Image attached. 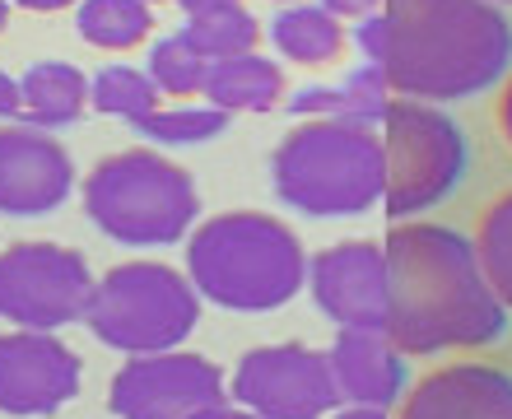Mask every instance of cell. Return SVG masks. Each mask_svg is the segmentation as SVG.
I'll use <instances>...</instances> for the list:
<instances>
[{"label": "cell", "instance_id": "cell-30", "mask_svg": "<svg viewBox=\"0 0 512 419\" xmlns=\"http://www.w3.org/2000/svg\"><path fill=\"white\" fill-rule=\"evenodd\" d=\"M331 419H387V410H378V406H345V410H336Z\"/></svg>", "mask_w": 512, "mask_h": 419}, {"label": "cell", "instance_id": "cell-26", "mask_svg": "<svg viewBox=\"0 0 512 419\" xmlns=\"http://www.w3.org/2000/svg\"><path fill=\"white\" fill-rule=\"evenodd\" d=\"M0 117H24V84H14L5 70H0Z\"/></svg>", "mask_w": 512, "mask_h": 419}, {"label": "cell", "instance_id": "cell-7", "mask_svg": "<svg viewBox=\"0 0 512 419\" xmlns=\"http://www.w3.org/2000/svg\"><path fill=\"white\" fill-rule=\"evenodd\" d=\"M382 149H387V196L382 210L396 219H415L443 205L471 168V145L443 108L419 98H391L382 112Z\"/></svg>", "mask_w": 512, "mask_h": 419}, {"label": "cell", "instance_id": "cell-2", "mask_svg": "<svg viewBox=\"0 0 512 419\" xmlns=\"http://www.w3.org/2000/svg\"><path fill=\"white\" fill-rule=\"evenodd\" d=\"M359 47L396 98L461 103L499 89L512 70V19L494 0H382Z\"/></svg>", "mask_w": 512, "mask_h": 419}, {"label": "cell", "instance_id": "cell-34", "mask_svg": "<svg viewBox=\"0 0 512 419\" xmlns=\"http://www.w3.org/2000/svg\"><path fill=\"white\" fill-rule=\"evenodd\" d=\"M275 5H298V0H275Z\"/></svg>", "mask_w": 512, "mask_h": 419}, {"label": "cell", "instance_id": "cell-17", "mask_svg": "<svg viewBox=\"0 0 512 419\" xmlns=\"http://www.w3.org/2000/svg\"><path fill=\"white\" fill-rule=\"evenodd\" d=\"M89 103V80L70 61H38L24 75V117L19 126H38V131H56L70 126Z\"/></svg>", "mask_w": 512, "mask_h": 419}, {"label": "cell", "instance_id": "cell-14", "mask_svg": "<svg viewBox=\"0 0 512 419\" xmlns=\"http://www.w3.org/2000/svg\"><path fill=\"white\" fill-rule=\"evenodd\" d=\"M396 419H512V378L489 364H447L419 378Z\"/></svg>", "mask_w": 512, "mask_h": 419}, {"label": "cell", "instance_id": "cell-16", "mask_svg": "<svg viewBox=\"0 0 512 419\" xmlns=\"http://www.w3.org/2000/svg\"><path fill=\"white\" fill-rule=\"evenodd\" d=\"M201 94L210 98V108H224V112H270L280 108L284 98V70L256 52L210 61Z\"/></svg>", "mask_w": 512, "mask_h": 419}, {"label": "cell", "instance_id": "cell-3", "mask_svg": "<svg viewBox=\"0 0 512 419\" xmlns=\"http://www.w3.org/2000/svg\"><path fill=\"white\" fill-rule=\"evenodd\" d=\"M187 275L196 294L229 312H275L308 284L298 233L261 210H229L205 219L187 243Z\"/></svg>", "mask_w": 512, "mask_h": 419}, {"label": "cell", "instance_id": "cell-1", "mask_svg": "<svg viewBox=\"0 0 512 419\" xmlns=\"http://www.w3.org/2000/svg\"><path fill=\"white\" fill-rule=\"evenodd\" d=\"M387 336L405 359L485 350L512 331V308L489 284L480 247L447 224H391Z\"/></svg>", "mask_w": 512, "mask_h": 419}, {"label": "cell", "instance_id": "cell-5", "mask_svg": "<svg viewBox=\"0 0 512 419\" xmlns=\"http://www.w3.org/2000/svg\"><path fill=\"white\" fill-rule=\"evenodd\" d=\"M84 210L112 243L163 247L196 224L201 196L187 168H177L173 159L154 149H126L84 177Z\"/></svg>", "mask_w": 512, "mask_h": 419}, {"label": "cell", "instance_id": "cell-9", "mask_svg": "<svg viewBox=\"0 0 512 419\" xmlns=\"http://www.w3.org/2000/svg\"><path fill=\"white\" fill-rule=\"evenodd\" d=\"M233 396L261 419H322L345 406L331 354L298 340L247 350L233 373Z\"/></svg>", "mask_w": 512, "mask_h": 419}, {"label": "cell", "instance_id": "cell-24", "mask_svg": "<svg viewBox=\"0 0 512 419\" xmlns=\"http://www.w3.org/2000/svg\"><path fill=\"white\" fill-rule=\"evenodd\" d=\"M475 247H480V261H485L489 284L499 289V298L512 308V191H503L499 201L480 215Z\"/></svg>", "mask_w": 512, "mask_h": 419}, {"label": "cell", "instance_id": "cell-18", "mask_svg": "<svg viewBox=\"0 0 512 419\" xmlns=\"http://www.w3.org/2000/svg\"><path fill=\"white\" fill-rule=\"evenodd\" d=\"M270 42L298 66H331L345 52V28L322 5H289L270 19Z\"/></svg>", "mask_w": 512, "mask_h": 419}, {"label": "cell", "instance_id": "cell-6", "mask_svg": "<svg viewBox=\"0 0 512 419\" xmlns=\"http://www.w3.org/2000/svg\"><path fill=\"white\" fill-rule=\"evenodd\" d=\"M89 331L98 345L122 354H163L177 350L201 322V294L173 266L159 261H126L108 271L89 303Z\"/></svg>", "mask_w": 512, "mask_h": 419}, {"label": "cell", "instance_id": "cell-33", "mask_svg": "<svg viewBox=\"0 0 512 419\" xmlns=\"http://www.w3.org/2000/svg\"><path fill=\"white\" fill-rule=\"evenodd\" d=\"M5 19H10V10H5V0H0V28H5Z\"/></svg>", "mask_w": 512, "mask_h": 419}, {"label": "cell", "instance_id": "cell-20", "mask_svg": "<svg viewBox=\"0 0 512 419\" xmlns=\"http://www.w3.org/2000/svg\"><path fill=\"white\" fill-rule=\"evenodd\" d=\"M261 38V24L243 5L233 10H210V14H191L187 28H182V42L201 61H229V56H247Z\"/></svg>", "mask_w": 512, "mask_h": 419}, {"label": "cell", "instance_id": "cell-8", "mask_svg": "<svg viewBox=\"0 0 512 419\" xmlns=\"http://www.w3.org/2000/svg\"><path fill=\"white\" fill-rule=\"evenodd\" d=\"M89 261L56 243H14L0 252V317L19 331L84 322L94 303Z\"/></svg>", "mask_w": 512, "mask_h": 419}, {"label": "cell", "instance_id": "cell-23", "mask_svg": "<svg viewBox=\"0 0 512 419\" xmlns=\"http://www.w3.org/2000/svg\"><path fill=\"white\" fill-rule=\"evenodd\" d=\"M229 117L233 112L224 108H173V112H145V117H135V131L149 140H159V145H201V140H215L229 131Z\"/></svg>", "mask_w": 512, "mask_h": 419}, {"label": "cell", "instance_id": "cell-19", "mask_svg": "<svg viewBox=\"0 0 512 419\" xmlns=\"http://www.w3.org/2000/svg\"><path fill=\"white\" fill-rule=\"evenodd\" d=\"M387 80L382 70L368 61L364 75H354L345 89H303V94L289 103L294 117H350V122H382L387 112Z\"/></svg>", "mask_w": 512, "mask_h": 419}, {"label": "cell", "instance_id": "cell-25", "mask_svg": "<svg viewBox=\"0 0 512 419\" xmlns=\"http://www.w3.org/2000/svg\"><path fill=\"white\" fill-rule=\"evenodd\" d=\"M205 70L210 61L191 52L182 33L177 38H159L154 52H149V80L159 84V94H173V98H187V94H201L205 89Z\"/></svg>", "mask_w": 512, "mask_h": 419}, {"label": "cell", "instance_id": "cell-21", "mask_svg": "<svg viewBox=\"0 0 512 419\" xmlns=\"http://www.w3.org/2000/svg\"><path fill=\"white\" fill-rule=\"evenodd\" d=\"M80 38L103 52H126L149 33V5L145 0H84L80 5Z\"/></svg>", "mask_w": 512, "mask_h": 419}, {"label": "cell", "instance_id": "cell-31", "mask_svg": "<svg viewBox=\"0 0 512 419\" xmlns=\"http://www.w3.org/2000/svg\"><path fill=\"white\" fill-rule=\"evenodd\" d=\"M191 419H261V415H252V410H229V406H215V410H201V415H191Z\"/></svg>", "mask_w": 512, "mask_h": 419}, {"label": "cell", "instance_id": "cell-28", "mask_svg": "<svg viewBox=\"0 0 512 419\" xmlns=\"http://www.w3.org/2000/svg\"><path fill=\"white\" fill-rule=\"evenodd\" d=\"M187 14H210V10H233V5H243V0H177Z\"/></svg>", "mask_w": 512, "mask_h": 419}, {"label": "cell", "instance_id": "cell-27", "mask_svg": "<svg viewBox=\"0 0 512 419\" xmlns=\"http://www.w3.org/2000/svg\"><path fill=\"white\" fill-rule=\"evenodd\" d=\"M378 5L382 0H322V10L336 14V19H368Z\"/></svg>", "mask_w": 512, "mask_h": 419}, {"label": "cell", "instance_id": "cell-15", "mask_svg": "<svg viewBox=\"0 0 512 419\" xmlns=\"http://www.w3.org/2000/svg\"><path fill=\"white\" fill-rule=\"evenodd\" d=\"M326 354L345 406L391 410L396 396H405V354L391 345L387 331H340Z\"/></svg>", "mask_w": 512, "mask_h": 419}, {"label": "cell", "instance_id": "cell-22", "mask_svg": "<svg viewBox=\"0 0 512 419\" xmlns=\"http://www.w3.org/2000/svg\"><path fill=\"white\" fill-rule=\"evenodd\" d=\"M89 103L98 112H108V117L135 122L145 112H159V84L135 66H108V70H98V80L89 84Z\"/></svg>", "mask_w": 512, "mask_h": 419}, {"label": "cell", "instance_id": "cell-36", "mask_svg": "<svg viewBox=\"0 0 512 419\" xmlns=\"http://www.w3.org/2000/svg\"><path fill=\"white\" fill-rule=\"evenodd\" d=\"M145 5H149V0H145Z\"/></svg>", "mask_w": 512, "mask_h": 419}, {"label": "cell", "instance_id": "cell-12", "mask_svg": "<svg viewBox=\"0 0 512 419\" xmlns=\"http://www.w3.org/2000/svg\"><path fill=\"white\" fill-rule=\"evenodd\" d=\"M80 396V354L52 331L0 336V410L5 415H52Z\"/></svg>", "mask_w": 512, "mask_h": 419}, {"label": "cell", "instance_id": "cell-35", "mask_svg": "<svg viewBox=\"0 0 512 419\" xmlns=\"http://www.w3.org/2000/svg\"><path fill=\"white\" fill-rule=\"evenodd\" d=\"M494 5H512V0H494Z\"/></svg>", "mask_w": 512, "mask_h": 419}, {"label": "cell", "instance_id": "cell-29", "mask_svg": "<svg viewBox=\"0 0 512 419\" xmlns=\"http://www.w3.org/2000/svg\"><path fill=\"white\" fill-rule=\"evenodd\" d=\"M499 126H503V136H508V145H512V75H508V89L499 94Z\"/></svg>", "mask_w": 512, "mask_h": 419}, {"label": "cell", "instance_id": "cell-10", "mask_svg": "<svg viewBox=\"0 0 512 419\" xmlns=\"http://www.w3.org/2000/svg\"><path fill=\"white\" fill-rule=\"evenodd\" d=\"M117 419H191L224 406V373L201 354H135L108 387Z\"/></svg>", "mask_w": 512, "mask_h": 419}, {"label": "cell", "instance_id": "cell-11", "mask_svg": "<svg viewBox=\"0 0 512 419\" xmlns=\"http://www.w3.org/2000/svg\"><path fill=\"white\" fill-rule=\"evenodd\" d=\"M312 303L340 331H387V247L336 243L308 261Z\"/></svg>", "mask_w": 512, "mask_h": 419}, {"label": "cell", "instance_id": "cell-32", "mask_svg": "<svg viewBox=\"0 0 512 419\" xmlns=\"http://www.w3.org/2000/svg\"><path fill=\"white\" fill-rule=\"evenodd\" d=\"M19 5H24V10H61V5H70V0H19Z\"/></svg>", "mask_w": 512, "mask_h": 419}, {"label": "cell", "instance_id": "cell-13", "mask_svg": "<svg viewBox=\"0 0 512 419\" xmlns=\"http://www.w3.org/2000/svg\"><path fill=\"white\" fill-rule=\"evenodd\" d=\"M75 187L66 145L38 126H0V210L5 215H52Z\"/></svg>", "mask_w": 512, "mask_h": 419}, {"label": "cell", "instance_id": "cell-4", "mask_svg": "<svg viewBox=\"0 0 512 419\" xmlns=\"http://www.w3.org/2000/svg\"><path fill=\"white\" fill-rule=\"evenodd\" d=\"M270 187L289 210L312 219L368 215L387 196V149L368 122L312 117L270 154Z\"/></svg>", "mask_w": 512, "mask_h": 419}]
</instances>
